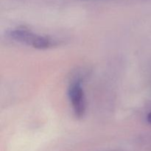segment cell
<instances>
[{
    "mask_svg": "<svg viewBox=\"0 0 151 151\" xmlns=\"http://www.w3.org/2000/svg\"><path fill=\"white\" fill-rule=\"evenodd\" d=\"M68 95L75 116L83 117L86 111V101L82 83L80 80L73 81L69 86Z\"/></svg>",
    "mask_w": 151,
    "mask_h": 151,
    "instance_id": "7a4b0ae2",
    "label": "cell"
},
{
    "mask_svg": "<svg viewBox=\"0 0 151 151\" xmlns=\"http://www.w3.org/2000/svg\"><path fill=\"white\" fill-rule=\"evenodd\" d=\"M147 122H149V123L151 124V112H150V114H149L148 115H147Z\"/></svg>",
    "mask_w": 151,
    "mask_h": 151,
    "instance_id": "3957f363",
    "label": "cell"
},
{
    "mask_svg": "<svg viewBox=\"0 0 151 151\" xmlns=\"http://www.w3.org/2000/svg\"><path fill=\"white\" fill-rule=\"evenodd\" d=\"M8 36L16 42L38 50H47L57 44L56 41L52 38L35 33L24 27L15 28L9 31Z\"/></svg>",
    "mask_w": 151,
    "mask_h": 151,
    "instance_id": "6da1fadb",
    "label": "cell"
}]
</instances>
